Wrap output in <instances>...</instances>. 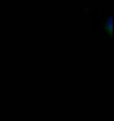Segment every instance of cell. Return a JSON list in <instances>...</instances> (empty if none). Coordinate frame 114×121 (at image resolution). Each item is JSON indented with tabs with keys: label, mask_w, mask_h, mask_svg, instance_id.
Wrapping results in <instances>:
<instances>
[{
	"label": "cell",
	"mask_w": 114,
	"mask_h": 121,
	"mask_svg": "<svg viewBox=\"0 0 114 121\" xmlns=\"http://www.w3.org/2000/svg\"><path fill=\"white\" fill-rule=\"evenodd\" d=\"M103 31L108 35H113V17L108 15L106 18V21L104 23Z\"/></svg>",
	"instance_id": "6da1fadb"
},
{
	"label": "cell",
	"mask_w": 114,
	"mask_h": 121,
	"mask_svg": "<svg viewBox=\"0 0 114 121\" xmlns=\"http://www.w3.org/2000/svg\"><path fill=\"white\" fill-rule=\"evenodd\" d=\"M82 10H84V12H87V11L89 10V8H88V7H87V6H83V7H82Z\"/></svg>",
	"instance_id": "7a4b0ae2"
}]
</instances>
